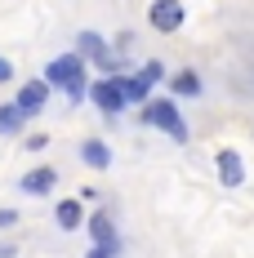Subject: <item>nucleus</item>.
<instances>
[{
	"label": "nucleus",
	"mask_w": 254,
	"mask_h": 258,
	"mask_svg": "<svg viewBox=\"0 0 254 258\" xmlns=\"http://www.w3.org/2000/svg\"><path fill=\"white\" fill-rule=\"evenodd\" d=\"M45 80L58 85V89L67 94V103H72V107L89 98V80H85V58H80V53H63V58H54L49 67H45Z\"/></svg>",
	"instance_id": "obj_1"
},
{
	"label": "nucleus",
	"mask_w": 254,
	"mask_h": 258,
	"mask_svg": "<svg viewBox=\"0 0 254 258\" xmlns=\"http://www.w3.org/2000/svg\"><path fill=\"white\" fill-rule=\"evenodd\" d=\"M143 125L152 129H165L174 143H187V120L178 116V107L170 103V98H152V103L143 107Z\"/></svg>",
	"instance_id": "obj_2"
},
{
	"label": "nucleus",
	"mask_w": 254,
	"mask_h": 258,
	"mask_svg": "<svg viewBox=\"0 0 254 258\" xmlns=\"http://www.w3.org/2000/svg\"><path fill=\"white\" fill-rule=\"evenodd\" d=\"M89 103L98 107L103 116H116V111H125V85H121V76H103L89 85Z\"/></svg>",
	"instance_id": "obj_3"
},
{
	"label": "nucleus",
	"mask_w": 254,
	"mask_h": 258,
	"mask_svg": "<svg viewBox=\"0 0 254 258\" xmlns=\"http://www.w3.org/2000/svg\"><path fill=\"white\" fill-rule=\"evenodd\" d=\"M165 76V67L161 62H147L143 72H134V76H121V85H125V103H143L147 107V94H152V85Z\"/></svg>",
	"instance_id": "obj_4"
},
{
	"label": "nucleus",
	"mask_w": 254,
	"mask_h": 258,
	"mask_svg": "<svg viewBox=\"0 0 254 258\" xmlns=\"http://www.w3.org/2000/svg\"><path fill=\"white\" fill-rule=\"evenodd\" d=\"M183 18H187L183 0H152V9H147V23H152V31H161V36L178 31V27H183Z\"/></svg>",
	"instance_id": "obj_5"
},
{
	"label": "nucleus",
	"mask_w": 254,
	"mask_h": 258,
	"mask_svg": "<svg viewBox=\"0 0 254 258\" xmlns=\"http://www.w3.org/2000/svg\"><path fill=\"white\" fill-rule=\"evenodd\" d=\"M14 103H18V111H23V116H36L40 107L49 103V80H45V76L27 80L23 89H18V98H14Z\"/></svg>",
	"instance_id": "obj_6"
},
{
	"label": "nucleus",
	"mask_w": 254,
	"mask_h": 258,
	"mask_svg": "<svg viewBox=\"0 0 254 258\" xmlns=\"http://www.w3.org/2000/svg\"><path fill=\"white\" fill-rule=\"evenodd\" d=\"M76 49L85 53L89 62H98V72H103V76H112V72L121 67V62H116V58L107 53V45H103V40H98V36H94V31H85V36H80V40H76Z\"/></svg>",
	"instance_id": "obj_7"
},
{
	"label": "nucleus",
	"mask_w": 254,
	"mask_h": 258,
	"mask_svg": "<svg viewBox=\"0 0 254 258\" xmlns=\"http://www.w3.org/2000/svg\"><path fill=\"white\" fill-rule=\"evenodd\" d=\"M214 165H219V182H223V187H241V182H245V169H241V152H236V147H223Z\"/></svg>",
	"instance_id": "obj_8"
},
{
	"label": "nucleus",
	"mask_w": 254,
	"mask_h": 258,
	"mask_svg": "<svg viewBox=\"0 0 254 258\" xmlns=\"http://www.w3.org/2000/svg\"><path fill=\"white\" fill-rule=\"evenodd\" d=\"M54 182H58V174H54L49 165H40V169H27L18 187H23L27 196H45V191H54Z\"/></svg>",
	"instance_id": "obj_9"
},
{
	"label": "nucleus",
	"mask_w": 254,
	"mask_h": 258,
	"mask_svg": "<svg viewBox=\"0 0 254 258\" xmlns=\"http://www.w3.org/2000/svg\"><path fill=\"white\" fill-rule=\"evenodd\" d=\"M80 160H85L89 169H112V147L98 143V138H85V143H80Z\"/></svg>",
	"instance_id": "obj_10"
},
{
	"label": "nucleus",
	"mask_w": 254,
	"mask_h": 258,
	"mask_svg": "<svg viewBox=\"0 0 254 258\" xmlns=\"http://www.w3.org/2000/svg\"><path fill=\"white\" fill-rule=\"evenodd\" d=\"M54 223H58L63 232H76L80 223H85V209H80V201H58V209H54Z\"/></svg>",
	"instance_id": "obj_11"
},
{
	"label": "nucleus",
	"mask_w": 254,
	"mask_h": 258,
	"mask_svg": "<svg viewBox=\"0 0 254 258\" xmlns=\"http://www.w3.org/2000/svg\"><path fill=\"white\" fill-rule=\"evenodd\" d=\"M89 236H94V245L116 249V227H112V214H94V218H89Z\"/></svg>",
	"instance_id": "obj_12"
},
{
	"label": "nucleus",
	"mask_w": 254,
	"mask_h": 258,
	"mask_svg": "<svg viewBox=\"0 0 254 258\" xmlns=\"http://www.w3.org/2000/svg\"><path fill=\"white\" fill-rule=\"evenodd\" d=\"M170 89H174V94H183V98H201V76H196V72H174Z\"/></svg>",
	"instance_id": "obj_13"
},
{
	"label": "nucleus",
	"mask_w": 254,
	"mask_h": 258,
	"mask_svg": "<svg viewBox=\"0 0 254 258\" xmlns=\"http://www.w3.org/2000/svg\"><path fill=\"white\" fill-rule=\"evenodd\" d=\"M23 120H27V116L18 111V103H9V107L0 103V129H5V134H18V129H23Z\"/></svg>",
	"instance_id": "obj_14"
},
{
	"label": "nucleus",
	"mask_w": 254,
	"mask_h": 258,
	"mask_svg": "<svg viewBox=\"0 0 254 258\" xmlns=\"http://www.w3.org/2000/svg\"><path fill=\"white\" fill-rule=\"evenodd\" d=\"M23 147H27V152H45V147H49V138H45V134H31Z\"/></svg>",
	"instance_id": "obj_15"
},
{
	"label": "nucleus",
	"mask_w": 254,
	"mask_h": 258,
	"mask_svg": "<svg viewBox=\"0 0 254 258\" xmlns=\"http://www.w3.org/2000/svg\"><path fill=\"white\" fill-rule=\"evenodd\" d=\"M9 80H14V62H9V58H0V85H9Z\"/></svg>",
	"instance_id": "obj_16"
},
{
	"label": "nucleus",
	"mask_w": 254,
	"mask_h": 258,
	"mask_svg": "<svg viewBox=\"0 0 254 258\" xmlns=\"http://www.w3.org/2000/svg\"><path fill=\"white\" fill-rule=\"evenodd\" d=\"M112 254H116V249H107V245H94V249H89L85 258H112Z\"/></svg>",
	"instance_id": "obj_17"
},
{
	"label": "nucleus",
	"mask_w": 254,
	"mask_h": 258,
	"mask_svg": "<svg viewBox=\"0 0 254 258\" xmlns=\"http://www.w3.org/2000/svg\"><path fill=\"white\" fill-rule=\"evenodd\" d=\"M14 223H18V214L14 209H0V227H14Z\"/></svg>",
	"instance_id": "obj_18"
}]
</instances>
